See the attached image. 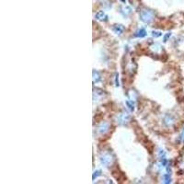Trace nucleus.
<instances>
[{
  "label": "nucleus",
  "mask_w": 184,
  "mask_h": 184,
  "mask_svg": "<svg viewBox=\"0 0 184 184\" xmlns=\"http://www.w3.org/2000/svg\"><path fill=\"white\" fill-rule=\"evenodd\" d=\"M100 80H101V78H100L99 72L96 71V70H93V82L94 83H99Z\"/></svg>",
  "instance_id": "nucleus-9"
},
{
  "label": "nucleus",
  "mask_w": 184,
  "mask_h": 184,
  "mask_svg": "<svg viewBox=\"0 0 184 184\" xmlns=\"http://www.w3.org/2000/svg\"><path fill=\"white\" fill-rule=\"evenodd\" d=\"M115 86H116V87H119V86H120V83H119V75L118 74L115 75Z\"/></svg>",
  "instance_id": "nucleus-17"
},
{
  "label": "nucleus",
  "mask_w": 184,
  "mask_h": 184,
  "mask_svg": "<svg viewBox=\"0 0 184 184\" xmlns=\"http://www.w3.org/2000/svg\"><path fill=\"white\" fill-rule=\"evenodd\" d=\"M163 182L164 183H170L171 182V178H170V173H165L163 175Z\"/></svg>",
  "instance_id": "nucleus-11"
},
{
  "label": "nucleus",
  "mask_w": 184,
  "mask_h": 184,
  "mask_svg": "<svg viewBox=\"0 0 184 184\" xmlns=\"http://www.w3.org/2000/svg\"><path fill=\"white\" fill-rule=\"evenodd\" d=\"M146 29H144V28H141L139 29V30H137L135 32V37H137V38H144V37H146Z\"/></svg>",
  "instance_id": "nucleus-6"
},
{
  "label": "nucleus",
  "mask_w": 184,
  "mask_h": 184,
  "mask_svg": "<svg viewBox=\"0 0 184 184\" xmlns=\"http://www.w3.org/2000/svg\"><path fill=\"white\" fill-rule=\"evenodd\" d=\"M150 48H151L152 51L155 52V53H157V52H159V51L161 50V47H160V46H159L158 44H154V45L151 46Z\"/></svg>",
  "instance_id": "nucleus-12"
},
{
  "label": "nucleus",
  "mask_w": 184,
  "mask_h": 184,
  "mask_svg": "<svg viewBox=\"0 0 184 184\" xmlns=\"http://www.w3.org/2000/svg\"><path fill=\"white\" fill-rule=\"evenodd\" d=\"M173 123H174V119L172 118L170 115H167V116L164 118V123L166 126H170Z\"/></svg>",
  "instance_id": "nucleus-8"
},
{
  "label": "nucleus",
  "mask_w": 184,
  "mask_h": 184,
  "mask_svg": "<svg viewBox=\"0 0 184 184\" xmlns=\"http://www.w3.org/2000/svg\"><path fill=\"white\" fill-rule=\"evenodd\" d=\"M126 106L129 109L131 112H134L135 111V103L133 102V100H126Z\"/></svg>",
  "instance_id": "nucleus-10"
},
{
  "label": "nucleus",
  "mask_w": 184,
  "mask_h": 184,
  "mask_svg": "<svg viewBox=\"0 0 184 184\" xmlns=\"http://www.w3.org/2000/svg\"><path fill=\"white\" fill-rule=\"evenodd\" d=\"M129 120H130V116H129V114L126 113V112H123V113L119 114L118 117L116 118L117 123L122 124V125L127 123L129 122Z\"/></svg>",
  "instance_id": "nucleus-3"
},
{
  "label": "nucleus",
  "mask_w": 184,
  "mask_h": 184,
  "mask_svg": "<svg viewBox=\"0 0 184 184\" xmlns=\"http://www.w3.org/2000/svg\"><path fill=\"white\" fill-rule=\"evenodd\" d=\"M140 20L145 23H150L153 20L154 13L149 9H142L140 11Z\"/></svg>",
  "instance_id": "nucleus-1"
},
{
  "label": "nucleus",
  "mask_w": 184,
  "mask_h": 184,
  "mask_svg": "<svg viewBox=\"0 0 184 184\" xmlns=\"http://www.w3.org/2000/svg\"><path fill=\"white\" fill-rule=\"evenodd\" d=\"M108 129H109V123L107 122H103L100 124L99 127H98V132H99L100 134L103 135L108 131Z\"/></svg>",
  "instance_id": "nucleus-4"
},
{
  "label": "nucleus",
  "mask_w": 184,
  "mask_h": 184,
  "mask_svg": "<svg viewBox=\"0 0 184 184\" xmlns=\"http://www.w3.org/2000/svg\"><path fill=\"white\" fill-rule=\"evenodd\" d=\"M123 10H124V11H123V13L125 17H127L131 13V8H123Z\"/></svg>",
  "instance_id": "nucleus-13"
},
{
  "label": "nucleus",
  "mask_w": 184,
  "mask_h": 184,
  "mask_svg": "<svg viewBox=\"0 0 184 184\" xmlns=\"http://www.w3.org/2000/svg\"><path fill=\"white\" fill-rule=\"evenodd\" d=\"M113 159H114L113 157L110 153H104L100 158V163L104 167H109L110 165H112V162H113Z\"/></svg>",
  "instance_id": "nucleus-2"
},
{
  "label": "nucleus",
  "mask_w": 184,
  "mask_h": 184,
  "mask_svg": "<svg viewBox=\"0 0 184 184\" xmlns=\"http://www.w3.org/2000/svg\"><path fill=\"white\" fill-rule=\"evenodd\" d=\"M95 18L98 20H100V21H105L108 19V16L106 15V13L104 11H99L96 15H95Z\"/></svg>",
  "instance_id": "nucleus-5"
},
{
  "label": "nucleus",
  "mask_w": 184,
  "mask_h": 184,
  "mask_svg": "<svg viewBox=\"0 0 184 184\" xmlns=\"http://www.w3.org/2000/svg\"><path fill=\"white\" fill-rule=\"evenodd\" d=\"M100 170H96L95 172H94V173H93V176H92V179H93V181H95V179H97V178L98 177H99V176H100Z\"/></svg>",
  "instance_id": "nucleus-15"
},
{
  "label": "nucleus",
  "mask_w": 184,
  "mask_h": 184,
  "mask_svg": "<svg viewBox=\"0 0 184 184\" xmlns=\"http://www.w3.org/2000/svg\"><path fill=\"white\" fill-rule=\"evenodd\" d=\"M170 36H171V32H168L167 34H165V36H164V38H163V42L166 43L167 41H168V39L170 38Z\"/></svg>",
  "instance_id": "nucleus-16"
},
{
  "label": "nucleus",
  "mask_w": 184,
  "mask_h": 184,
  "mask_svg": "<svg viewBox=\"0 0 184 184\" xmlns=\"http://www.w3.org/2000/svg\"><path fill=\"white\" fill-rule=\"evenodd\" d=\"M112 31H113L114 33H116V34H122L124 31V27L122 24H116V25L113 26Z\"/></svg>",
  "instance_id": "nucleus-7"
},
{
  "label": "nucleus",
  "mask_w": 184,
  "mask_h": 184,
  "mask_svg": "<svg viewBox=\"0 0 184 184\" xmlns=\"http://www.w3.org/2000/svg\"><path fill=\"white\" fill-rule=\"evenodd\" d=\"M161 35H162V32H160V31H154L152 32V36L155 37V38H158V37H160Z\"/></svg>",
  "instance_id": "nucleus-14"
}]
</instances>
